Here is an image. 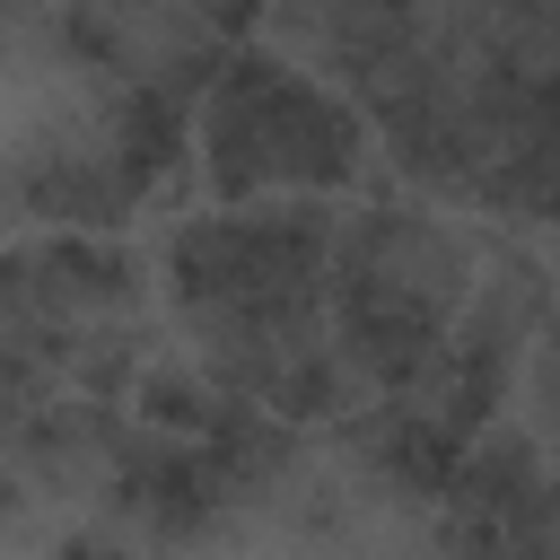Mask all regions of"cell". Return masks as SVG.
<instances>
[{
	"label": "cell",
	"mask_w": 560,
	"mask_h": 560,
	"mask_svg": "<svg viewBox=\"0 0 560 560\" xmlns=\"http://www.w3.org/2000/svg\"><path fill=\"white\" fill-rule=\"evenodd\" d=\"M228 402H236V385H210V376H184V368H140V376H131L140 429H166V438H192V446L219 429Z\"/></svg>",
	"instance_id": "2"
},
{
	"label": "cell",
	"mask_w": 560,
	"mask_h": 560,
	"mask_svg": "<svg viewBox=\"0 0 560 560\" xmlns=\"http://www.w3.org/2000/svg\"><path fill=\"white\" fill-rule=\"evenodd\" d=\"M105 464H114V499H122V516H131L140 534H158V542L201 534V525L219 516V499H228V481L210 472V455H201L192 438H166V429L114 438Z\"/></svg>",
	"instance_id": "1"
},
{
	"label": "cell",
	"mask_w": 560,
	"mask_h": 560,
	"mask_svg": "<svg viewBox=\"0 0 560 560\" xmlns=\"http://www.w3.org/2000/svg\"><path fill=\"white\" fill-rule=\"evenodd\" d=\"M245 9H254V0H201V18H210V26H228V18H245Z\"/></svg>",
	"instance_id": "3"
}]
</instances>
